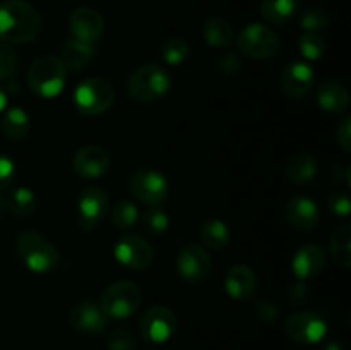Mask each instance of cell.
<instances>
[{"instance_id":"36","label":"cell","mask_w":351,"mask_h":350,"mask_svg":"<svg viewBox=\"0 0 351 350\" xmlns=\"http://www.w3.org/2000/svg\"><path fill=\"white\" fill-rule=\"evenodd\" d=\"M106 347L110 350H134L136 349V338L129 329L115 328L106 335Z\"/></svg>"},{"instance_id":"4","label":"cell","mask_w":351,"mask_h":350,"mask_svg":"<svg viewBox=\"0 0 351 350\" xmlns=\"http://www.w3.org/2000/svg\"><path fill=\"white\" fill-rule=\"evenodd\" d=\"M171 88V75L160 64H144L132 72L127 82V91L134 100L153 103L167 96Z\"/></svg>"},{"instance_id":"15","label":"cell","mask_w":351,"mask_h":350,"mask_svg":"<svg viewBox=\"0 0 351 350\" xmlns=\"http://www.w3.org/2000/svg\"><path fill=\"white\" fill-rule=\"evenodd\" d=\"M314 69L307 62H290L281 72V89L288 98H305L314 86Z\"/></svg>"},{"instance_id":"43","label":"cell","mask_w":351,"mask_h":350,"mask_svg":"<svg viewBox=\"0 0 351 350\" xmlns=\"http://www.w3.org/2000/svg\"><path fill=\"white\" fill-rule=\"evenodd\" d=\"M5 106H7V93L5 89L0 88V113L5 110Z\"/></svg>"},{"instance_id":"39","label":"cell","mask_w":351,"mask_h":350,"mask_svg":"<svg viewBox=\"0 0 351 350\" xmlns=\"http://www.w3.org/2000/svg\"><path fill=\"white\" fill-rule=\"evenodd\" d=\"M254 314H256L263 323H273L274 319L278 318V309L271 301L261 299V301H257L256 305H254Z\"/></svg>"},{"instance_id":"13","label":"cell","mask_w":351,"mask_h":350,"mask_svg":"<svg viewBox=\"0 0 351 350\" xmlns=\"http://www.w3.org/2000/svg\"><path fill=\"white\" fill-rule=\"evenodd\" d=\"M108 196L98 185L86 187L77 198V223L82 230L95 229L106 215Z\"/></svg>"},{"instance_id":"24","label":"cell","mask_w":351,"mask_h":350,"mask_svg":"<svg viewBox=\"0 0 351 350\" xmlns=\"http://www.w3.org/2000/svg\"><path fill=\"white\" fill-rule=\"evenodd\" d=\"M199 237H201L202 244L209 249L221 250L228 246L230 242V229L225 222L218 218H209L202 222L199 226Z\"/></svg>"},{"instance_id":"41","label":"cell","mask_w":351,"mask_h":350,"mask_svg":"<svg viewBox=\"0 0 351 350\" xmlns=\"http://www.w3.org/2000/svg\"><path fill=\"white\" fill-rule=\"evenodd\" d=\"M336 141H338L339 146L343 148V151L350 153L351 151V117L346 115L341 122L336 127Z\"/></svg>"},{"instance_id":"6","label":"cell","mask_w":351,"mask_h":350,"mask_svg":"<svg viewBox=\"0 0 351 350\" xmlns=\"http://www.w3.org/2000/svg\"><path fill=\"white\" fill-rule=\"evenodd\" d=\"M139 305L141 290L129 280L113 281L101 295V309L106 318L127 319L139 309Z\"/></svg>"},{"instance_id":"31","label":"cell","mask_w":351,"mask_h":350,"mask_svg":"<svg viewBox=\"0 0 351 350\" xmlns=\"http://www.w3.org/2000/svg\"><path fill=\"white\" fill-rule=\"evenodd\" d=\"M137 218H139V209H137V206L132 201L122 199V201H119L113 206L112 222L117 229H130L137 222Z\"/></svg>"},{"instance_id":"7","label":"cell","mask_w":351,"mask_h":350,"mask_svg":"<svg viewBox=\"0 0 351 350\" xmlns=\"http://www.w3.org/2000/svg\"><path fill=\"white\" fill-rule=\"evenodd\" d=\"M239 50L252 58H269L280 50V36L269 26L252 23L242 30L237 38Z\"/></svg>"},{"instance_id":"30","label":"cell","mask_w":351,"mask_h":350,"mask_svg":"<svg viewBox=\"0 0 351 350\" xmlns=\"http://www.w3.org/2000/svg\"><path fill=\"white\" fill-rule=\"evenodd\" d=\"M189 54H191V45L180 36L168 38L161 47V57H163L165 64L173 65V67L184 64L189 58Z\"/></svg>"},{"instance_id":"26","label":"cell","mask_w":351,"mask_h":350,"mask_svg":"<svg viewBox=\"0 0 351 350\" xmlns=\"http://www.w3.org/2000/svg\"><path fill=\"white\" fill-rule=\"evenodd\" d=\"M5 208H9L14 216L26 218L38 209V198L29 187H16L9 192V198L5 199Z\"/></svg>"},{"instance_id":"23","label":"cell","mask_w":351,"mask_h":350,"mask_svg":"<svg viewBox=\"0 0 351 350\" xmlns=\"http://www.w3.org/2000/svg\"><path fill=\"white\" fill-rule=\"evenodd\" d=\"M285 174H287L288 180L293 184H308L317 175V161L312 154L298 153L290 158L287 168H285Z\"/></svg>"},{"instance_id":"33","label":"cell","mask_w":351,"mask_h":350,"mask_svg":"<svg viewBox=\"0 0 351 350\" xmlns=\"http://www.w3.org/2000/svg\"><path fill=\"white\" fill-rule=\"evenodd\" d=\"M141 220H143L144 229L149 233H153V235H161V233L167 232L168 226H170L168 215L163 209L158 208V206H151V208L141 216Z\"/></svg>"},{"instance_id":"18","label":"cell","mask_w":351,"mask_h":350,"mask_svg":"<svg viewBox=\"0 0 351 350\" xmlns=\"http://www.w3.org/2000/svg\"><path fill=\"white\" fill-rule=\"evenodd\" d=\"M69 321L72 328L77 331L93 333V335L101 333L108 325V318L103 312L101 305L91 301H82L75 304L69 312Z\"/></svg>"},{"instance_id":"17","label":"cell","mask_w":351,"mask_h":350,"mask_svg":"<svg viewBox=\"0 0 351 350\" xmlns=\"http://www.w3.org/2000/svg\"><path fill=\"white\" fill-rule=\"evenodd\" d=\"M285 216L295 230L312 232L321 220V211L314 199L307 196H295L285 205Z\"/></svg>"},{"instance_id":"9","label":"cell","mask_w":351,"mask_h":350,"mask_svg":"<svg viewBox=\"0 0 351 350\" xmlns=\"http://www.w3.org/2000/svg\"><path fill=\"white\" fill-rule=\"evenodd\" d=\"M168 189H170V184L167 177L156 170L136 172L129 178L130 194L144 205L158 206L165 202V199L168 198Z\"/></svg>"},{"instance_id":"2","label":"cell","mask_w":351,"mask_h":350,"mask_svg":"<svg viewBox=\"0 0 351 350\" xmlns=\"http://www.w3.org/2000/svg\"><path fill=\"white\" fill-rule=\"evenodd\" d=\"M16 250L24 266L38 275L51 273L60 263L57 247L34 230H24L17 235Z\"/></svg>"},{"instance_id":"8","label":"cell","mask_w":351,"mask_h":350,"mask_svg":"<svg viewBox=\"0 0 351 350\" xmlns=\"http://www.w3.org/2000/svg\"><path fill=\"white\" fill-rule=\"evenodd\" d=\"M285 331L293 342L311 345L324 338L328 333V323L315 311H298L285 321Z\"/></svg>"},{"instance_id":"3","label":"cell","mask_w":351,"mask_h":350,"mask_svg":"<svg viewBox=\"0 0 351 350\" xmlns=\"http://www.w3.org/2000/svg\"><path fill=\"white\" fill-rule=\"evenodd\" d=\"M65 69L64 62L57 55H40L31 62L27 69V82L29 88L41 98H55L65 88Z\"/></svg>"},{"instance_id":"16","label":"cell","mask_w":351,"mask_h":350,"mask_svg":"<svg viewBox=\"0 0 351 350\" xmlns=\"http://www.w3.org/2000/svg\"><path fill=\"white\" fill-rule=\"evenodd\" d=\"M110 154L105 148L88 144L77 150L72 156V168L84 178H98L110 168Z\"/></svg>"},{"instance_id":"38","label":"cell","mask_w":351,"mask_h":350,"mask_svg":"<svg viewBox=\"0 0 351 350\" xmlns=\"http://www.w3.org/2000/svg\"><path fill=\"white\" fill-rule=\"evenodd\" d=\"M14 177H16V165H14L12 158L0 153V194L10 187Z\"/></svg>"},{"instance_id":"29","label":"cell","mask_w":351,"mask_h":350,"mask_svg":"<svg viewBox=\"0 0 351 350\" xmlns=\"http://www.w3.org/2000/svg\"><path fill=\"white\" fill-rule=\"evenodd\" d=\"M0 127H2V132L9 139L19 141L26 137L27 130H29V117H27V113L23 108L12 106V108L5 110Z\"/></svg>"},{"instance_id":"45","label":"cell","mask_w":351,"mask_h":350,"mask_svg":"<svg viewBox=\"0 0 351 350\" xmlns=\"http://www.w3.org/2000/svg\"><path fill=\"white\" fill-rule=\"evenodd\" d=\"M3 209H5V199H3L2 196H0V215H2V213H3Z\"/></svg>"},{"instance_id":"14","label":"cell","mask_w":351,"mask_h":350,"mask_svg":"<svg viewBox=\"0 0 351 350\" xmlns=\"http://www.w3.org/2000/svg\"><path fill=\"white\" fill-rule=\"evenodd\" d=\"M69 27H71L72 38L95 45L103 36L105 21L98 10L91 9V7H77L71 12Z\"/></svg>"},{"instance_id":"21","label":"cell","mask_w":351,"mask_h":350,"mask_svg":"<svg viewBox=\"0 0 351 350\" xmlns=\"http://www.w3.org/2000/svg\"><path fill=\"white\" fill-rule=\"evenodd\" d=\"M315 98H317L319 106L329 113H343L350 106L348 89L341 82L332 81V79L322 81L319 84Z\"/></svg>"},{"instance_id":"11","label":"cell","mask_w":351,"mask_h":350,"mask_svg":"<svg viewBox=\"0 0 351 350\" xmlns=\"http://www.w3.org/2000/svg\"><path fill=\"white\" fill-rule=\"evenodd\" d=\"M139 331L151 343L168 342L177 331V316L167 305H153L141 318Z\"/></svg>"},{"instance_id":"19","label":"cell","mask_w":351,"mask_h":350,"mask_svg":"<svg viewBox=\"0 0 351 350\" xmlns=\"http://www.w3.org/2000/svg\"><path fill=\"white\" fill-rule=\"evenodd\" d=\"M326 266V253L317 244H304L300 249L295 253L291 261V270L298 280L305 281L308 278H314L324 270Z\"/></svg>"},{"instance_id":"32","label":"cell","mask_w":351,"mask_h":350,"mask_svg":"<svg viewBox=\"0 0 351 350\" xmlns=\"http://www.w3.org/2000/svg\"><path fill=\"white\" fill-rule=\"evenodd\" d=\"M298 50L307 60H319L326 54V41L317 33H304L298 38Z\"/></svg>"},{"instance_id":"12","label":"cell","mask_w":351,"mask_h":350,"mask_svg":"<svg viewBox=\"0 0 351 350\" xmlns=\"http://www.w3.org/2000/svg\"><path fill=\"white\" fill-rule=\"evenodd\" d=\"M213 268L211 256L199 244H187L177 254V271L185 281L199 283L209 277Z\"/></svg>"},{"instance_id":"27","label":"cell","mask_w":351,"mask_h":350,"mask_svg":"<svg viewBox=\"0 0 351 350\" xmlns=\"http://www.w3.org/2000/svg\"><path fill=\"white\" fill-rule=\"evenodd\" d=\"M298 0H263L261 14L271 24H285L295 17Z\"/></svg>"},{"instance_id":"42","label":"cell","mask_w":351,"mask_h":350,"mask_svg":"<svg viewBox=\"0 0 351 350\" xmlns=\"http://www.w3.org/2000/svg\"><path fill=\"white\" fill-rule=\"evenodd\" d=\"M308 295H311V290L305 285V281H297V283H291L290 288H288V299H290L291 304L302 305L307 302Z\"/></svg>"},{"instance_id":"20","label":"cell","mask_w":351,"mask_h":350,"mask_svg":"<svg viewBox=\"0 0 351 350\" xmlns=\"http://www.w3.org/2000/svg\"><path fill=\"white\" fill-rule=\"evenodd\" d=\"M257 290V277L252 268L235 264L225 275V292L233 301H247Z\"/></svg>"},{"instance_id":"1","label":"cell","mask_w":351,"mask_h":350,"mask_svg":"<svg viewBox=\"0 0 351 350\" xmlns=\"http://www.w3.org/2000/svg\"><path fill=\"white\" fill-rule=\"evenodd\" d=\"M41 33V16L26 0L0 3V40L3 43H29Z\"/></svg>"},{"instance_id":"37","label":"cell","mask_w":351,"mask_h":350,"mask_svg":"<svg viewBox=\"0 0 351 350\" xmlns=\"http://www.w3.org/2000/svg\"><path fill=\"white\" fill-rule=\"evenodd\" d=\"M328 208L339 218H348L351 213V199L346 192H332L328 198Z\"/></svg>"},{"instance_id":"10","label":"cell","mask_w":351,"mask_h":350,"mask_svg":"<svg viewBox=\"0 0 351 350\" xmlns=\"http://www.w3.org/2000/svg\"><path fill=\"white\" fill-rule=\"evenodd\" d=\"M113 256L122 266L139 271L153 263L154 249L146 239L136 233H125L117 240L113 247Z\"/></svg>"},{"instance_id":"22","label":"cell","mask_w":351,"mask_h":350,"mask_svg":"<svg viewBox=\"0 0 351 350\" xmlns=\"http://www.w3.org/2000/svg\"><path fill=\"white\" fill-rule=\"evenodd\" d=\"M60 54V60L64 62L65 69H69L71 72H81L95 58L96 50L95 45L84 43V41H79L75 38H69L62 43Z\"/></svg>"},{"instance_id":"34","label":"cell","mask_w":351,"mask_h":350,"mask_svg":"<svg viewBox=\"0 0 351 350\" xmlns=\"http://www.w3.org/2000/svg\"><path fill=\"white\" fill-rule=\"evenodd\" d=\"M300 26L304 27L305 33H317L328 26V14L321 7H308L302 12Z\"/></svg>"},{"instance_id":"28","label":"cell","mask_w":351,"mask_h":350,"mask_svg":"<svg viewBox=\"0 0 351 350\" xmlns=\"http://www.w3.org/2000/svg\"><path fill=\"white\" fill-rule=\"evenodd\" d=\"M329 250L331 256L339 266L350 268L351 266V225L345 223L339 225L338 229L332 232L331 239H329Z\"/></svg>"},{"instance_id":"40","label":"cell","mask_w":351,"mask_h":350,"mask_svg":"<svg viewBox=\"0 0 351 350\" xmlns=\"http://www.w3.org/2000/svg\"><path fill=\"white\" fill-rule=\"evenodd\" d=\"M218 69L223 74H237L242 69L240 55L235 54V51H226V54H223L218 60Z\"/></svg>"},{"instance_id":"25","label":"cell","mask_w":351,"mask_h":350,"mask_svg":"<svg viewBox=\"0 0 351 350\" xmlns=\"http://www.w3.org/2000/svg\"><path fill=\"white\" fill-rule=\"evenodd\" d=\"M204 41L213 48H226L233 41L232 24L223 17H209L202 26Z\"/></svg>"},{"instance_id":"35","label":"cell","mask_w":351,"mask_h":350,"mask_svg":"<svg viewBox=\"0 0 351 350\" xmlns=\"http://www.w3.org/2000/svg\"><path fill=\"white\" fill-rule=\"evenodd\" d=\"M19 58L9 43L0 41V79H10L17 72Z\"/></svg>"},{"instance_id":"44","label":"cell","mask_w":351,"mask_h":350,"mask_svg":"<svg viewBox=\"0 0 351 350\" xmlns=\"http://www.w3.org/2000/svg\"><path fill=\"white\" fill-rule=\"evenodd\" d=\"M324 350H343V347H341V343L331 342V343H328V345H326Z\"/></svg>"},{"instance_id":"5","label":"cell","mask_w":351,"mask_h":350,"mask_svg":"<svg viewBox=\"0 0 351 350\" xmlns=\"http://www.w3.org/2000/svg\"><path fill=\"white\" fill-rule=\"evenodd\" d=\"M113 102H115V89L103 78L84 79L74 89V105L84 115H101L112 108Z\"/></svg>"}]
</instances>
